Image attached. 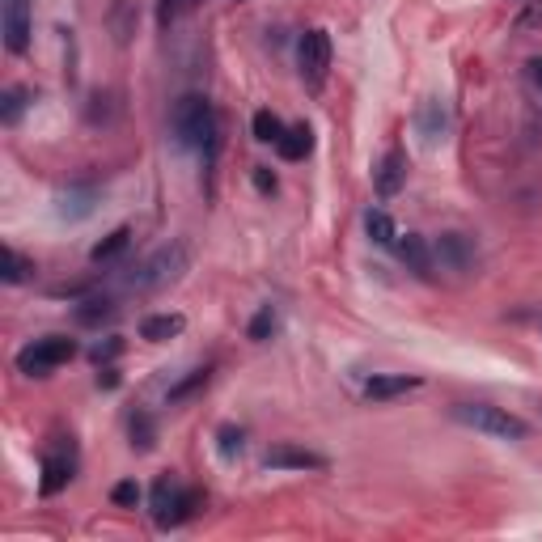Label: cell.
I'll use <instances>...</instances> for the list:
<instances>
[{
	"label": "cell",
	"mask_w": 542,
	"mask_h": 542,
	"mask_svg": "<svg viewBox=\"0 0 542 542\" xmlns=\"http://www.w3.org/2000/svg\"><path fill=\"white\" fill-rule=\"evenodd\" d=\"M170 128L178 136V144L191 153H204L208 161L216 157V140H221V123H216V111L204 94H183L174 102Z\"/></svg>",
	"instance_id": "obj_1"
},
{
	"label": "cell",
	"mask_w": 542,
	"mask_h": 542,
	"mask_svg": "<svg viewBox=\"0 0 542 542\" xmlns=\"http://www.w3.org/2000/svg\"><path fill=\"white\" fill-rule=\"evenodd\" d=\"M187 263H191L187 246H183V242H170V246L153 250V255H149V259H144V263L132 271L128 288H132V293H161V288H170L174 280H183Z\"/></svg>",
	"instance_id": "obj_2"
},
{
	"label": "cell",
	"mask_w": 542,
	"mask_h": 542,
	"mask_svg": "<svg viewBox=\"0 0 542 542\" xmlns=\"http://www.w3.org/2000/svg\"><path fill=\"white\" fill-rule=\"evenodd\" d=\"M454 420L466 424V428H475V432H483V437H496V441H526L530 437L526 420H517L513 411L492 407V403H458Z\"/></svg>",
	"instance_id": "obj_3"
},
{
	"label": "cell",
	"mask_w": 542,
	"mask_h": 542,
	"mask_svg": "<svg viewBox=\"0 0 542 542\" xmlns=\"http://www.w3.org/2000/svg\"><path fill=\"white\" fill-rule=\"evenodd\" d=\"M149 504H153V521H157V526L170 530V526H183V521L195 513V504H200V492H195V487H183V483L170 479V475H161V479L153 483Z\"/></svg>",
	"instance_id": "obj_4"
},
{
	"label": "cell",
	"mask_w": 542,
	"mask_h": 542,
	"mask_svg": "<svg viewBox=\"0 0 542 542\" xmlns=\"http://www.w3.org/2000/svg\"><path fill=\"white\" fill-rule=\"evenodd\" d=\"M72 356H77V343H72L68 335H43V339H34L17 352V369H22L26 377H51L60 365H68Z\"/></svg>",
	"instance_id": "obj_5"
},
{
	"label": "cell",
	"mask_w": 542,
	"mask_h": 542,
	"mask_svg": "<svg viewBox=\"0 0 542 542\" xmlns=\"http://www.w3.org/2000/svg\"><path fill=\"white\" fill-rule=\"evenodd\" d=\"M297 68H301V81L318 89L331 72V34L327 30H305L301 43H297Z\"/></svg>",
	"instance_id": "obj_6"
},
{
	"label": "cell",
	"mask_w": 542,
	"mask_h": 542,
	"mask_svg": "<svg viewBox=\"0 0 542 542\" xmlns=\"http://www.w3.org/2000/svg\"><path fill=\"white\" fill-rule=\"evenodd\" d=\"M77 475V449H72V437H56V445L43 454V496H56L72 483Z\"/></svg>",
	"instance_id": "obj_7"
},
{
	"label": "cell",
	"mask_w": 542,
	"mask_h": 542,
	"mask_svg": "<svg viewBox=\"0 0 542 542\" xmlns=\"http://www.w3.org/2000/svg\"><path fill=\"white\" fill-rule=\"evenodd\" d=\"M432 255L445 271H458V276H471L479 267V246L471 233H441V242L432 246Z\"/></svg>",
	"instance_id": "obj_8"
},
{
	"label": "cell",
	"mask_w": 542,
	"mask_h": 542,
	"mask_svg": "<svg viewBox=\"0 0 542 542\" xmlns=\"http://www.w3.org/2000/svg\"><path fill=\"white\" fill-rule=\"evenodd\" d=\"M0 30H5V47L13 56H22L30 47V30H34L30 0H0Z\"/></svg>",
	"instance_id": "obj_9"
},
{
	"label": "cell",
	"mask_w": 542,
	"mask_h": 542,
	"mask_svg": "<svg viewBox=\"0 0 542 542\" xmlns=\"http://www.w3.org/2000/svg\"><path fill=\"white\" fill-rule=\"evenodd\" d=\"M263 466L267 471H322L327 458L310 454V449H297V445H271L263 454Z\"/></svg>",
	"instance_id": "obj_10"
},
{
	"label": "cell",
	"mask_w": 542,
	"mask_h": 542,
	"mask_svg": "<svg viewBox=\"0 0 542 542\" xmlns=\"http://www.w3.org/2000/svg\"><path fill=\"white\" fill-rule=\"evenodd\" d=\"M415 132H420V140L428 144V149L445 144V132H449V106H445L441 98H428L420 111H415Z\"/></svg>",
	"instance_id": "obj_11"
},
{
	"label": "cell",
	"mask_w": 542,
	"mask_h": 542,
	"mask_svg": "<svg viewBox=\"0 0 542 542\" xmlns=\"http://www.w3.org/2000/svg\"><path fill=\"white\" fill-rule=\"evenodd\" d=\"M407 183V153L403 149H390L382 161H377V170H373V187L382 200H394V195L403 191Z\"/></svg>",
	"instance_id": "obj_12"
},
{
	"label": "cell",
	"mask_w": 542,
	"mask_h": 542,
	"mask_svg": "<svg viewBox=\"0 0 542 542\" xmlns=\"http://www.w3.org/2000/svg\"><path fill=\"white\" fill-rule=\"evenodd\" d=\"M98 204V187L94 183H68L60 195H56V212L64 221H85L89 212Z\"/></svg>",
	"instance_id": "obj_13"
},
{
	"label": "cell",
	"mask_w": 542,
	"mask_h": 542,
	"mask_svg": "<svg viewBox=\"0 0 542 542\" xmlns=\"http://www.w3.org/2000/svg\"><path fill=\"white\" fill-rule=\"evenodd\" d=\"M424 382L420 377H407V373H377L365 382V399L369 403H390V399H403V394L420 390Z\"/></svg>",
	"instance_id": "obj_14"
},
{
	"label": "cell",
	"mask_w": 542,
	"mask_h": 542,
	"mask_svg": "<svg viewBox=\"0 0 542 542\" xmlns=\"http://www.w3.org/2000/svg\"><path fill=\"white\" fill-rule=\"evenodd\" d=\"M394 250H399V259L415 271L420 280H432V246L420 238V233H399V242H394Z\"/></svg>",
	"instance_id": "obj_15"
},
{
	"label": "cell",
	"mask_w": 542,
	"mask_h": 542,
	"mask_svg": "<svg viewBox=\"0 0 542 542\" xmlns=\"http://www.w3.org/2000/svg\"><path fill=\"white\" fill-rule=\"evenodd\" d=\"M280 157L284 161H301V157H310V149H314V132H310V123H293V128H284V136H280Z\"/></svg>",
	"instance_id": "obj_16"
},
{
	"label": "cell",
	"mask_w": 542,
	"mask_h": 542,
	"mask_svg": "<svg viewBox=\"0 0 542 542\" xmlns=\"http://www.w3.org/2000/svg\"><path fill=\"white\" fill-rule=\"evenodd\" d=\"M187 327V318L183 314H153V318H144L140 322V339H149V343H166L174 335H183Z\"/></svg>",
	"instance_id": "obj_17"
},
{
	"label": "cell",
	"mask_w": 542,
	"mask_h": 542,
	"mask_svg": "<svg viewBox=\"0 0 542 542\" xmlns=\"http://www.w3.org/2000/svg\"><path fill=\"white\" fill-rule=\"evenodd\" d=\"M212 382V365H200V369H191L183 382H174L170 390H166V403L170 407H178V403H187V399H195V394H200L204 386Z\"/></svg>",
	"instance_id": "obj_18"
},
{
	"label": "cell",
	"mask_w": 542,
	"mask_h": 542,
	"mask_svg": "<svg viewBox=\"0 0 542 542\" xmlns=\"http://www.w3.org/2000/svg\"><path fill=\"white\" fill-rule=\"evenodd\" d=\"M115 314H119V305L111 297H85L77 305V322H81V327H102V322H111Z\"/></svg>",
	"instance_id": "obj_19"
},
{
	"label": "cell",
	"mask_w": 542,
	"mask_h": 542,
	"mask_svg": "<svg viewBox=\"0 0 542 542\" xmlns=\"http://www.w3.org/2000/svg\"><path fill=\"white\" fill-rule=\"evenodd\" d=\"M128 246H132V229L119 225L115 233H106V238H102L94 250H89V259H94V263H111V259H119Z\"/></svg>",
	"instance_id": "obj_20"
},
{
	"label": "cell",
	"mask_w": 542,
	"mask_h": 542,
	"mask_svg": "<svg viewBox=\"0 0 542 542\" xmlns=\"http://www.w3.org/2000/svg\"><path fill=\"white\" fill-rule=\"evenodd\" d=\"M365 229H369V238L377 246H394V242H399V225H394L390 212H382V208H369L365 212Z\"/></svg>",
	"instance_id": "obj_21"
},
{
	"label": "cell",
	"mask_w": 542,
	"mask_h": 542,
	"mask_svg": "<svg viewBox=\"0 0 542 542\" xmlns=\"http://www.w3.org/2000/svg\"><path fill=\"white\" fill-rule=\"evenodd\" d=\"M153 445H157V424H153V415L136 411V415H132V449H140V454H149Z\"/></svg>",
	"instance_id": "obj_22"
},
{
	"label": "cell",
	"mask_w": 542,
	"mask_h": 542,
	"mask_svg": "<svg viewBox=\"0 0 542 542\" xmlns=\"http://www.w3.org/2000/svg\"><path fill=\"white\" fill-rule=\"evenodd\" d=\"M216 449H221V458L225 462H233L246 449V437H242V428H233V424H225L221 432H216Z\"/></svg>",
	"instance_id": "obj_23"
},
{
	"label": "cell",
	"mask_w": 542,
	"mask_h": 542,
	"mask_svg": "<svg viewBox=\"0 0 542 542\" xmlns=\"http://www.w3.org/2000/svg\"><path fill=\"white\" fill-rule=\"evenodd\" d=\"M280 136H284L280 115L259 111V115H255V140H259V144H280Z\"/></svg>",
	"instance_id": "obj_24"
},
{
	"label": "cell",
	"mask_w": 542,
	"mask_h": 542,
	"mask_svg": "<svg viewBox=\"0 0 542 542\" xmlns=\"http://www.w3.org/2000/svg\"><path fill=\"white\" fill-rule=\"evenodd\" d=\"M30 271H34V263H30L26 255H17V250L9 246V250H5V284H26Z\"/></svg>",
	"instance_id": "obj_25"
},
{
	"label": "cell",
	"mask_w": 542,
	"mask_h": 542,
	"mask_svg": "<svg viewBox=\"0 0 542 542\" xmlns=\"http://www.w3.org/2000/svg\"><path fill=\"white\" fill-rule=\"evenodd\" d=\"M271 331H276V310H271V305H259V314L250 318L246 335L255 339V343H263V339H271Z\"/></svg>",
	"instance_id": "obj_26"
},
{
	"label": "cell",
	"mask_w": 542,
	"mask_h": 542,
	"mask_svg": "<svg viewBox=\"0 0 542 542\" xmlns=\"http://www.w3.org/2000/svg\"><path fill=\"white\" fill-rule=\"evenodd\" d=\"M111 500L119 504V509H136V504H140V483H136V479H123V483H115Z\"/></svg>",
	"instance_id": "obj_27"
},
{
	"label": "cell",
	"mask_w": 542,
	"mask_h": 542,
	"mask_svg": "<svg viewBox=\"0 0 542 542\" xmlns=\"http://www.w3.org/2000/svg\"><path fill=\"white\" fill-rule=\"evenodd\" d=\"M22 106H26V89H5V106H0V119H5V123H17Z\"/></svg>",
	"instance_id": "obj_28"
},
{
	"label": "cell",
	"mask_w": 542,
	"mask_h": 542,
	"mask_svg": "<svg viewBox=\"0 0 542 542\" xmlns=\"http://www.w3.org/2000/svg\"><path fill=\"white\" fill-rule=\"evenodd\" d=\"M123 352V339H106V343H98V348H94V360H98V365H111V360Z\"/></svg>",
	"instance_id": "obj_29"
},
{
	"label": "cell",
	"mask_w": 542,
	"mask_h": 542,
	"mask_svg": "<svg viewBox=\"0 0 542 542\" xmlns=\"http://www.w3.org/2000/svg\"><path fill=\"white\" fill-rule=\"evenodd\" d=\"M255 187H259L263 195H276V174H271L267 166H255Z\"/></svg>",
	"instance_id": "obj_30"
},
{
	"label": "cell",
	"mask_w": 542,
	"mask_h": 542,
	"mask_svg": "<svg viewBox=\"0 0 542 542\" xmlns=\"http://www.w3.org/2000/svg\"><path fill=\"white\" fill-rule=\"evenodd\" d=\"M517 26L526 30V26H542V0H530V9L517 17Z\"/></svg>",
	"instance_id": "obj_31"
},
{
	"label": "cell",
	"mask_w": 542,
	"mask_h": 542,
	"mask_svg": "<svg viewBox=\"0 0 542 542\" xmlns=\"http://www.w3.org/2000/svg\"><path fill=\"white\" fill-rule=\"evenodd\" d=\"M98 369H102V373H98V386H102V390H115V386H119V369H115V365H98Z\"/></svg>",
	"instance_id": "obj_32"
},
{
	"label": "cell",
	"mask_w": 542,
	"mask_h": 542,
	"mask_svg": "<svg viewBox=\"0 0 542 542\" xmlns=\"http://www.w3.org/2000/svg\"><path fill=\"white\" fill-rule=\"evenodd\" d=\"M526 72H530V81L542 89V60H530V64H526Z\"/></svg>",
	"instance_id": "obj_33"
},
{
	"label": "cell",
	"mask_w": 542,
	"mask_h": 542,
	"mask_svg": "<svg viewBox=\"0 0 542 542\" xmlns=\"http://www.w3.org/2000/svg\"><path fill=\"white\" fill-rule=\"evenodd\" d=\"M187 5H200V0H187Z\"/></svg>",
	"instance_id": "obj_34"
}]
</instances>
